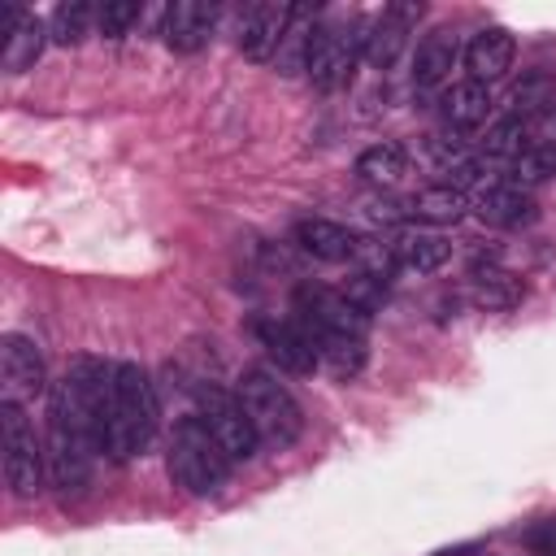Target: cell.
<instances>
[{"mask_svg": "<svg viewBox=\"0 0 556 556\" xmlns=\"http://www.w3.org/2000/svg\"><path fill=\"white\" fill-rule=\"evenodd\" d=\"M317 334V361L334 374V378H356L369 361V348L361 334H334V330H313Z\"/></svg>", "mask_w": 556, "mask_h": 556, "instance_id": "cell-22", "label": "cell"}, {"mask_svg": "<svg viewBox=\"0 0 556 556\" xmlns=\"http://www.w3.org/2000/svg\"><path fill=\"white\" fill-rule=\"evenodd\" d=\"M135 22H139V4L135 0H104V4H96V26H100L104 39H122Z\"/></svg>", "mask_w": 556, "mask_h": 556, "instance_id": "cell-30", "label": "cell"}, {"mask_svg": "<svg viewBox=\"0 0 556 556\" xmlns=\"http://www.w3.org/2000/svg\"><path fill=\"white\" fill-rule=\"evenodd\" d=\"M530 143H534V139H530V117L508 113V117H500L495 126H486L482 152H486V156H500V161H513V156H521Z\"/></svg>", "mask_w": 556, "mask_h": 556, "instance_id": "cell-28", "label": "cell"}, {"mask_svg": "<svg viewBox=\"0 0 556 556\" xmlns=\"http://www.w3.org/2000/svg\"><path fill=\"white\" fill-rule=\"evenodd\" d=\"M195 417H200V421L208 426V434L222 443V452L230 456V465L256 456L261 434H256V426H252V417L243 413V404H239L235 391H226V387H217V382H200V387H195Z\"/></svg>", "mask_w": 556, "mask_h": 556, "instance_id": "cell-8", "label": "cell"}, {"mask_svg": "<svg viewBox=\"0 0 556 556\" xmlns=\"http://www.w3.org/2000/svg\"><path fill=\"white\" fill-rule=\"evenodd\" d=\"M291 22V4H274V0H261V4H248L239 13V52L248 61H269L282 43V30Z\"/></svg>", "mask_w": 556, "mask_h": 556, "instance_id": "cell-12", "label": "cell"}, {"mask_svg": "<svg viewBox=\"0 0 556 556\" xmlns=\"http://www.w3.org/2000/svg\"><path fill=\"white\" fill-rule=\"evenodd\" d=\"M439 109H443V122H447L452 130H473V126H482L486 113H491V91H486V83L460 78V83H452V87L443 91Z\"/></svg>", "mask_w": 556, "mask_h": 556, "instance_id": "cell-18", "label": "cell"}, {"mask_svg": "<svg viewBox=\"0 0 556 556\" xmlns=\"http://www.w3.org/2000/svg\"><path fill=\"white\" fill-rule=\"evenodd\" d=\"M556 178V148H543V143H530L521 156L508 161V174L500 182L508 187H521V191H534L539 182Z\"/></svg>", "mask_w": 556, "mask_h": 556, "instance_id": "cell-26", "label": "cell"}, {"mask_svg": "<svg viewBox=\"0 0 556 556\" xmlns=\"http://www.w3.org/2000/svg\"><path fill=\"white\" fill-rule=\"evenodd\" d=\"M339 291H343V295H348L352 304H361L365 313H374V308H378V304L387 300V278H378V274H369V269H361V274H356L352 282H343Z\"/></svg>", "mask_w": 556, "mask_h": 556, "instance_id": "cell-31", "label": "cell"}, {"mask_svg": "<svg viewBox=\"0 0 556 556\" xmlns=\"http://www.w3.org/2000/svg\"><path fill=\"white\" fill-rule=\"evenodd\" d=\"M113 369L117 361L104 356H74L65 378L52 387V395L65 404L74 426L87 434L96 452H109V426H113Z\"/></svg>", "mask_w": 556, "mask_h": 556, "instance_id": "cell-2", "label": "cell"}, {"mask_svg": "<svg viewBox=\"0 0 556 556\" xmlns=\"http://www.w3.org/2000/svg\"><path fill=\"white\" fill-rule=\"evenodd\" d=\"M213 26H217V4H204V0H174V4L165 9L161 35H165V43H169L174 52H200V48L208 43Z\"/></svg>", "mask_w": 556, "mask_h": 556, "instance_id": "cell-13", "label": "cell"}, {"mask_svg": "<svg viewBox=\"0 0 556 556\" xmlns=\"http://www.w3.org/2000/svg\"><path fill=\"white\" fill-rule=\"evenodd\" d=\"M513 56H517V43L504 26H486L478 30L469 43H465V70L473 83H495L513 70Z\"/></svg>", "mask_w": 556, "mask_h": 556, "instance_id": "cell-17", "label": "cell"}, {"mask_svg": "<svg viewBox=\"0 0 556 556\" xmlns=\"http://www.w3.org/2000/svg\"><path fill=\"white\" fill-rule=\"evenodd\" d=\"M365 61V22H317L304 74L317 91H339Z\"/></svg>", "mask_w": 556, "mask_h": 556, "instance_id": "cell-6", "label": "cell"}, {"mask_svg": "<svg viewBox=\"0 0 556 556\" xmlns=\"http://www.w3.org/2000/svg\"><path fill=\"white\" fill-rule=\"evenodd\" d=\"M156 391L152 378L139 361H117L113 369V426H109V456L113 460H135L148 452L156 439Z\"/></svg>", "mask_w": 556, "mask_h": 556, "instance_id": "cell-1", "label": "cell"}, {"mask_svg": "<svg viewBox=\"0 0 556 556\" xmlns=\"http://www.w3.org/2000/svg\"><path fill=\"white\" fill-rule=\"evenodd\" d=\"M169 478L187 491V495H217L230 478V456L222 452V443L208 434V426L191 413L174 426L169 434Z\"/></svg>", "mask_w": 556, "mask_h": 556, "instance_id": "cell-4", "label": "cell"}, {"mask_svg": "<svg viewBox=\"0 0 556 556\" xmlns=\"http://www.w3.org/2000/svg\"><path fill=\"white\" fill-rule=\"evenodd\" d=\"M391 252H395V265H404V269H413V274H434V269L447 265L452 243H447L439 230H404V235L391 243Z\"/></svg>", "mask_w": 556, "mask_h": 556, "instance_id": "cell-19", "label": "cell"}, {"mask_svg": "<svg viewBox=\"0 0 556 556\" xmlns=\"http://www.w3.org/2000/svg\"><path fill=\"white\" fill-rule=\"evenodd\" d=\"M256 334H261L265 352L278 361V369H287V374H313L321 365L317 334L295 317H265V321H256Z\"/></svg>", "mask_w": 556, "mask_h": 556, "instance_id": "cell-11", "label": "cell"}, {"mask_svg": "<svg viewBox=\"0 0 556 556\" xmlns=\"http://www.w3.org/2000/svg\"><path fill=\"white\" fill-rule=\"evenodd\" d=\"M295 243L308 252V256H317V261H356L361 256V235L356 230H348L343 222H330V217H304V222H295Z\"/></svg>", "mask_w": 556, "mask_h": 556, "instance_id": "cell-16", "label": "cell"}, {"mask_svg": "<svg viewBox=\"0 0 556 556\" xmlns=\"http://www.w3.org/2000/svg\"><path fill=\"white\" fill-rule=\"evenodd\" d=\"M404 169H408V156L400 143H374L356 156V178L369 187H391V182H400Z\"/></svg>", "mask_w": 556, "mask_h": 556, "instance_id": "cell-24", "label": "cell"}, {"mask_svg": "<svg viewBox=\"0 0 556 556\" xmlns=\"http://www.w3.org/2000/svg\"><path fill=\"white\" fill-rule=\"evenodd\" d=\"M48 482L61 491V495H78L87 482H91V456L96 447L87 443V434L74 426V417L65 413V404L52 395L48 404Z\"/></svg>", "mask_w": 556, "mask_h": 556, "instance_id": "cell-7", "label": "cell"}, {"mask_svg": "<svg viewBox=\"0 0 556 556\" xmlns=\"http://www.w3.org/2000/svg\"><path fill=\"white\" fill-rule=\"evenodd\" d=\"M469 295H473L478 308L508 313V308H517V304L526 300V282H521L517 274L500 269V265H478V269H473V287H469Z\"/></svg>", "mask_w": 556, "mask_h": 556, "instance_id": "cell-20", "label": "cell"}, {"mask_svg": "<svg viewBox=\"0 0 556 556\" xmlns=\"http://www.w3.org/2000/svg\"><path fill=\"white\" fill-rule=\"evenodd\" d=\"M413 217L417 222H430V226H456L465 213H469V200L465 191L447 187V182H434V187H421L413 200H408Z\"/></svg>", "mask_w": 556, "mask_h": 556, "instance_id": "cell-23", "label": "cell"}, {"mask_svg": "<svg viewBox=\"0 0 556 556\" xmlns=\"http://www.w3.org/2000/svg\"><path fill=\"white\" fill-rule=\"evenodd\" d=\"M521 543L530 552H539V556H556V521H539L534 530L521 534Z\"/></svg>", "mask_w": 556, "mask_h": 556, "instance_id": "cell-33", "label": "cell"}, {"mask_svg": "<svg viewBox=\"0 0 556 556\" xmlns=\"http://www.w3.org/2000/svg\"><path fill=\"white\" fill-rule=\"evenodd\" d=\"M52 35H48V22H39L35 13H26V22L13 30V39L4 43V70L9 74H22V70H30L35 61H39V52H43V43H48Z\"/></svg>", "mask_w": 556, "mask_h": 556, "instance_id": "cell-25", "label": "cell"}, {"mask_svg": "<svg viewBox=\"0 0 556 556\" xmlns=\"http://www.w3.org/2000/svg\"><path fill=\"white\" fill-rule=\"evenodd\" d=\"M552 100H556L552 78H547V74H526V78L508 91V113L526 117V113H539V109H543V104H552Z\"/></svg>", "mask_w": 556, "mask_h": 556, "instance_id": "cell-29", "label": "cell"}, {"mask_svg": "<svg viewBox=\"0 0 556 556\" xmlns=\"http://www.w3.org/2000/svg\"><path fill=\"white\" fill-rule=\"evenodd\" d=\"M235 395H239L243 413L252 417L261 443H269L278 452L291 447V443H300V434H304V408L295 404V395L287 391V382H278V374L252 365V369L239 374Z\"/></svg>", "mask_w": 556, "mask_h": 556, "instance_id": "cell-3", "label": "cell"}, {"mask_svg": "<svg viewBox=\"0 0 556 556\" xmlns=\"http://www.w3.org/2000/svg\"><path fill=\"white\" fill-rule=\"evenodd\" d=\"M313 30H317V17L308 4H291V22L282 30V43L274 52V65L278 74H300L308 65V43H313Z\"/></svg>", "mask_w": 556, "mask_h": 556, "instance_id": "cell-21", "label": "cell"}, {"mask_svg": "<svg viewBox=\"0 0 556 556\" xmlns=\"http://www.w3.org/2000/svg\"><path fill=\"white\" fill-rule=\"evenodd\" d=\"M421 13H426L421 4L400 0V4H387L374 22H365V65L369 70H391L400 61L404 43H408V30L421 22Z\"/></svg>", "mask_w": 556, "mask_h": 556, "instance_id": "cell-10", "label": "cell"}, {"mask_svg": "<svg viewBox=\"0 0 556 556\" xmlns=\"http://www.w3.org/2000/svg\"><path fill=\"white\" fill-rule=\"evenodd\" d=\"M530 139L543 143V148H556V100L543 104V109L530 117Z\"/></svg>", "mask_w": 556, "mask_h": 556, "instance_id": "cell-32", "label": "cell"}, {"mask_svg": "<svg viewBox=\"0 0 556 556\" xmlns=\"http://www.w3.org/2000/svg\"><path fill=\"white\" fill-rule=\"evenodd\" d=\"M473 213L486 222V226H500V230H517V226H530L539 217V204L530 191L521 187H508V182H486L473 200Z\"/></svg>", "mask_w": 556, "mask_h": 556, "instance_id": "cell-15", "label": "cell"}, {"mask_svg": "<svg viewBox=\"0 0 556 556\" xmlns=\"http://www.w3.org/2000/svg\"><path fill=\"white\" fill-rule=\"evenodd\" d=\"M0 447H4V482L17 500H35L48 478V452L35 434V421L22 404L0 400Z\"/></svg>", "mask_w": 556, "mask_h": 556, "instance_id": "cell-5", "label": "cell"}, {"mask_svg": "<svg viewBox=\"0 0 556 556\" xmlns=\"http://www.w3.org/2000/svg\"><path fill=\"white\" fill-rule=\"evenodd\" d=\"M91 22H96V4H87V0H61L52 9V17H48V35H52V43L74 48V43L87 39Z\"/></svg>", "mask_w": 556, "mask_h": 556, "instance_id": "cell-27", "label": "cell"}, {"mask_svg": "<svg viewBox=\"0 0 556 556\" xmlns=\"http://www.w3.org/2000/svg\"><path fill=\"white\" fill-rule=\"evenodd\" d=\"M456 61H460V39H456V30L439 26V30L421 35V43H417V52H413V87H417V91L443 87V83L452 78Z\"/></svg>", "mask_w": 556, "mask_h": 556, "instance_id": "cell-14", "label": "cell"}, {"mask_svg": "<svg viewBox=\"0 0 556 556\" xmlns=\"http://www.w3.org/2000/svg\"><path fill=\"white\" fill-rule=\"evenodd\" d=\"M0 387H4V400H13V404L39 400L48 391V365L30 334L9 330L0 339Z\"/></svg>", "mask_w": 556, "mask_h": 556, "instance_id": "cell-9", "label": "cell"}]
</instances>
